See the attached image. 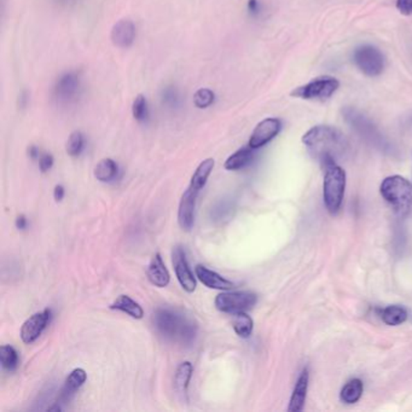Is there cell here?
I'll return each instance as SVG.
<instances>
[{
	"instance_id": "6da1fadb",
	"label": "cell",
	"mask_w": 412,
	"mask_h": 412,
	"mask_svg": "<svg viewBox=\"0 0 412 412\" xmlns=\"http://www.w3.org/2000/svg\"><path fill=\"white\" fill-rule=\"evenodd\" d=\"M302 143L323 169L328 164H336V160L342 157L348 150V141L343 133L327 125L312 127L304 133Z\"/></svg>"
},
{
	"instance_id": "7a4b0ae2",
	"label": "cell",
	"mask_w": 412,
	"mask_h": 412,
	"mask_svg": "<svg viewBox=\"0 0 412 412\" xmlns=\"http://www.w3.org/2000/svg\"><path fill=\"white\" fill-rule=\"evenodd\" d=\"M154 325L157 333L166 340L177 342L183 346H190L197 336V323L178 309H156L154 314Z\"/></svg>"
},
{
	"instance_id": "3957f363",
	"label": "cell",
	"mask_w": 412,
	"mask_h": 412,
	"mask_svg": "<svg viewBox=\"0 0 412 412\" xmlns=\"http://www.w3.org/2000/svg\"><path fill=\"white\" fill-rule=\"evenodd\" d=\"M379 192L399 216H408L412 211V184L402 175L384 179Z\"/></svg>"
},
{
	"instance_id": "277c9868",
	"label": "cell",
	"mask_w": 412,
	"mask_h": 412,
	"mask_svg": "<svg viewBox=\"0 0 412 412\" xmlns=\"http://www.w3.org/2000/svg\"><path fill=\"white\" fill-rule=\"evenodd\" d=\"M323 200L330 214H337L341 209L346 191V172L337 164L324 167Z\"/></svg>"
},
{
	"instance_id": "5b68a950",
	"label": "cell",
	"mask_w": 412,
	"mask_h": 412,
	"mask_svg": "<svg viewBox=\"0 0 412 412\" xmlns=\"http://www.w3.org/2000/svg\"><path fill=\"white\" fill-rule=\"evenodd\" d=\"M343 119L346 120L347 123L354 130V131L364 138L368 143L375 148H379V150L389 149V144L384 139V137L381 135L379 128L375 126L369 117L361 114L359 110L352 107H346L342 110Z\"/></svg>"
},
{
	"instance_id": "8992f818",
	"label": "cell",
	"mask_w": 412,
	"mask_h": 412,
	"mask_svg": "<svg viewBox=\"0 0 412 412\" xmlns=\"http://www.w3.org/2000/svg\"><path fill=\"white\" fill-rule=\"evenodd\" d=\"M258 302V295L253 291H224L216 295V309L223 314H234L248 312Z\"/></svg>"
},
{
	"instance_id": "52a82bcc",
	"label": "cell",
	"mask_w": 412,
	"mask_h": 412,
	"mask_svg": "<svg viewBox=\"0 0 412 412\" xmlns=\"http://www.w3.org/2000/svg\"><path fill=\"white\" fill-rule=\"evenodd\" d=\"M340 87V81L333 76H320L291 91V97L301 99H328Z\"/></svg>"
},
{
	"instance_id": "ba28073f",
	"label": "cell",
	"mask_w": 412,
	"mask_h": 412,
	"mask_svg": "<svg viewBox=\"0 0 412 412\" xmlns=\"http://www.w3.org/2000/svg\"><path fill=\"white\" fill-rule=\"evenodd\" d=\"M353 62L363 74L371 78L382 74L386 66L384 53L372 45L357 47L353 53Z\"/></svg>"
},
{
	"instance_id": "9c48e42d",
	"label": "cell",
	"mask_w": 412,
	"mask_h": 412,
	"mask_svg": "<svg viewBox=\"0 0 412 412\" xmlns=\"http://www.w3.org/2000/svg\"><path fill=\"white\" fill-rule=\"evenodd\" d=\"M172 262H173L174 272L178 280L179 284L187 293H194L196 289V277L190 268L187 262V254L182 246H175L172 252Z\"/></svg>"
},
{
	"instance_id": "30bf717a",
	"label": "cell",
	"mask_w": 412,
	"mask_h": 412,
	"mask_svg": "<svg viewBox=\"0 0 412 412\" xmlns=\"http://www.w3.org/2000/svg\"><path fill=\"white\" fill-rule=\"evenodd\" d=\"M80 83L79 75L74 71L65 73L57 79L53 86V97L58 103L69 104L74 102L76 97H79Z\"/></svg>"
},
{
	"instance_id": "8fae6325",
	"label": "cell",
	"mask_w": 412,
	"mask_h": 412,
	"mask_svg": "<svg viewBox=\"0 0 412 412\" xmlns=\"http://www.w3.org/2000/svg\"><path fill=\"white\" fill-rule=\"evenodd\" d=\"M52 311L45 309L31 316L21 328V338L26 345H31L37 341L44 330L51 323Z\"/></svg>"
},
{
	"instance_id": "7c38bea8",
	"label": "cell",
	"mask_w": 412,
	"mask_h": 412,
	"mask_svg": "<svg viewBox=\"0 0 412 412\" xmlns=\"http://www.w3.org/2000/svg\"><path fill=\"white\" fill-rule=\"evenodd\" d=\"M282 130V122L276 117H267L259 122L249 138L248 146L253 149H260L275 139Z\"/></svg>"
},
{
	"instance_id": "4fadbf2b",
	"label": "cell",
	"mask_w": 412,
	"mask_h": 412,
	"mask_svg": "<svg viewBox=\"0 0 412 412\" xmlns=\"http://www.w3.org/2000/svg\"><path fill=\"white\" fill-rule=\"evenodd\" d=\"M198 194L200 191L194 187H187L179 202L178 224L184 231H191L195 224V209Z\"/></svg>"
},
{
	"instance_id": "5bb4252c",
	"label": "cell",
	"mask_w": 412,
	"mask_h": 412,
	"mask_svg": "<svg viewBox=\"0 0 412 412\" xmlns=\"http://www.w3.org/2000/svg\"><path fill=\"white\" fill-rule=\"evenodd\" d=\"M195 275L198 278V281L201 282L203 286H206L209 289L231 291L232 288H234V282L226 280L225 277L221 276L218 272L212 271L208 267L203 266V265H196Z\"/></svg>"
},
{
	"instance_id": "9a60e30c",
	"label": "cell",
	"mask_w": 412,
	"mask_h": 412,
	"mask_svg": "<svg viewBox=\"0 0 412 412\" xmlns=\"http://www.w3.org/2000/svg\"><path fill=\"white\" fill-rule=\"evenodd\" d=\"M136 37V27L131 19H120L119 22L114 24L110 33V39L112 44L117 47L131 46Z\"/></svg>"
},
{
	"instance_id": "2e32d148",
	"label": "cell",
	"mask_w": 412,
	"mask_h": 412,
	"mask_svg": "<svg viewBox=\"0 0 412 412\" xmlns=\"http://www.w3.org/2000/svg\"><path fill=\"white\" fill-rule=\"evenodd\" d=\"M86 379H87V374L84 369L76 368L71 371L62 387L60 395H58V402L61 404L69 402L74 397L75 393L84 386Z\"/></svg>"
},
{
	"instance_id": "e0dca14e",
	"label": "cell",
	"mask_w": 412,
	"mask_h": 412,
	"mask_svg": "<svg viewBox=\"0 0 412 412\" xmlns=\"http://www.w3.org/2000/svg\"><path fill=\"white\" fill-rule=\"evenodd\" d=\"M309 369H304L300 374L299 379L296 381L295 387L291 394V402H289V412L302 411L307 398V390H309Z\"/></svg>"
},
{
	"instance_id": "ac0fdd59",
	"label": "cell",
	"mask_w": 412,
	"mask_h": 412,
	"mask_svg": "<svg viewBox=\"0 0 412 412\" xmlns=\"http://www.w3.org/2000/svg\"><path fill=\"white\" fill-rule=\"evenodd\" d=\"M146 273H148V278L151 282V284H154L157 288H164V286H169V282H171L169 270L164 265V259L160 253L155 254L150 260Z\"/></svg>"
},
{
	"instance_id": "d6986e66",
	"label": "cell",
	"mask_w": 412,
	"mask_h": 412,
	"mask_svg": "<svg viewBox=\"0 0 412 412\" xmlns=\"http://www.w3.org/2000/svg\"><path fill=\"white\" fill-rule=\"evenodd\" d=\"M254 150L250 146H243L237 150L236 153L230 155L225 161L224 167L228 171H239V169L247 167L254 159Z\"/></svg>"
},
{
	"instance_id": "ffe728a7",
	"label": "cell",
	"mask_w": 412,
	"mask_h": 412,
	"mask_svg": "<svg viewBox=\"0 0 412 412\" xmlns=\"http://www.w3.org/2000/svg\"><path fill=\"white\" fill-rule=\"evenodd\" d=\"M234 202L231 198L224 197L219 201H216L209 211V218L213 223L221 224L230 221V218L234 216Z\"/></svg>"
},
{
	"instance_id": "44dd1931",
	"label": "cell",
	"mask_w": 412,
	"mask_h": 412,
	"mask_svg": "<svg viewBox=\"0 0 412 412\" xmlns=\"http://www.w3.org/2000/svg\"><path fill=\"white\" fill-rule=\"evenodd\" d=\"M110 309H117L120 312L128 314L130 317L135 319H141L144 317V309H141V304L136 302L135 300L128 295H120L110 306Z\"/></svg>"
},
{
	"instance_id": "7402d4cb",
	"label": "cell",
	"mask_w": 412,
	"mask_h": 412,
	"mask_svg": "<svg viewBox=\"0 0 412 412\" xmlns=\"http://www.w3.org/2000/svg\"><path fill=\"white\" fill-rule=\"evenodd\" d=\"M192 372H194V366H192L191 363L190 361H184L178 366V369L175 371V376H174L175 390L185 400H187V389H189V384L191 381Z\"/></svg>"
},
{
	"instance_id": "603a6c76",
	"label": "cell",
	"mask_w": 412,
	"mask_h": 412,
	"mask_svg": "<svg viewBox=\"0 0 412 412\" xmlns=\"http://www.w3.org/2000/svg\"><path fill=\"white\" fill-rule=\"evenodd\" d=\"M214 164H216V162L213 159L203 160L201 164L197 166L196 171L192 174L189 187H194L197 191H201L202 189L206 187L212 171L214 169Z\"/></svg>"
},
{
	"instance_id": "cb8c5ba5",
	"label": "cell",
	"mask_w": 412,
	"mask_h": 412,
	"mask_svg": "<svg viewBox=\"0 0 412 412\" xmlns=\"http://www.w3.org/2000/svg\"><path fill=\"white\" fill-rule=\"evenodd\" d=\"M363 392H364V384L361 382V379H353L343 386L340 393V399L342 403L356 404L361 400Z\"/></svg>"
},
{
	"instance_id": "d4e9b609",
	"label": "cell",
	"mask_w": 412,
	"mask_h": 412,
	"mask_svg": "<svg viewBox=\"0 0 412 412\" xmlns=\"http://www.w3.org/2000/svg\"><path fill=\"white\" fill-rule=\"evenodd\" d=\"M119 166L112 159H103L94 167V177L102 183H109L117 178Z\"/></svg>"
},
{
	"instance_id": "484cf974",
	"label": "cell",
	"mask_w": 412,
	"mask_h": 412,
	"mask_svg": "<svg viewBox=\"0 0 412 412\" xmlns=\"http://www.w3.org/2000/svg\"><path fill=\"white\" fill-rule=\"evenodd\" d=\"M381 318L387 325L397 327V325H400V324L406 322L408 312H406V309H404L403 306L390 304V306H387L381 311Z\"/></svg>"
},
{
	"instance_id": "4316f807",
	"label": "cell",
	"mask_w": 412,
	"mask_h": 412,
	"mask_svg": "<svg viewBox=\"0 0 412 412\" xmlns=\"http://www.w3.org/2000/svg\"><path fill=\"white\" fill-rule=\"evenodd\" d=\"M234 333L242 338H248L253 333L254 322L252 317L247 312H239L234 314L232 322Z\"/></svg>"
},
{
	"instance_id": "83f0119b",
	"label": "cell",
	"mask_w": 412,
	"mask_h": 412,
	"mask_svg": "<svg viewBox=\"0 0 412 412\" xmlns=\"http://www.w3.org/2000/svg\"><path fill=\"white\" fill-rule=\"evenodd\" d=\"M19 353L14 347L4 345L0 347V364L4 370L12 372L19 368Z\"/></svg>"
},
{
	"instance_id": "f1b7e54d",
	"label": "cell",
	"mask_w": 412,
	"mask_h": 412,
	"mask_svg": "<svg viewBox=\"0 0 412 412\" xmlns=\"http://www.w3.org/2000/svg\"><path fill=\"white\" fill-rule=\"evenodd\" d=\"M85 146L84 135L80 131H75L71 133L68 141H67L66 150L67 154L71 156V157H78Z\"/></svg>"
},
{
	"instance_id": "f546056e",
	"label": "cell",
	"mask_w": 412,
	"mask_h": 412,
	"mask_svg": "<svg viewBox=\"0 0 412 412\" xmlns=\"http://www.w3.org/2000/svg\"><path fill=\"white\" fill-rule=\"evenodd\" d=\"M132 114H133V117L138 122H144L148 119V115H149L148 102H146V98L143 94H138L133 101Z\"/></svg>"
},
{
	"instance_id": "4dcf8cb0",
	"label": "cell",
	"mask_w": 412,
	"mask_h": 412,
	"mask_svg": "<svg viewBox=\"0 0 412 412\" xmlns=\"http://www.w3.org/2000/svg\"><path fill=\"white\" fill-rule=\"evenodd\" d=\"M216 94L209 89H200L194 94V104L197 108L206 109L214 103Z\"/></svg>"
},
{
	"instance_id": "1f68e13d",
	"label": "cell",
	"mask_w": 412,
	"mask_h": 412,
	"mask_svg": "<svg viewBox=\"0 0 412 412\" xmlns=\"http://www.w3.org/2000/svg\"><path fill=\"white\" fill-rule=\"evenodd\" d=\"M161 98H162L164 104H166L169 108H177L179 105V101H180L178 91L173 86H169V87L164 89Z\"/></svg>"
},
{
	"instance_id": "d6a6232c",
	"label": "cell",
	"mask_w": 412,
	"mask_h": 412,
	"mask_svg": "<svg viewBox=\"0 0 412 412\" xmlns=\"http://www.w3.org/2000/svg\"><path fill=\"white\" fill-rule=\"evenodd\" d=\"M53 156L51 154H42L39 157V169L42 173H46L53 166Z\"/></svg>"
},
{
	"instance_id": "836d02e7",
	"label": "cell",
	"mask_w": 412,
	"mask_h": 412,
	"mask_svg": "<svg viewBox=\"0 0 412 412\" xmlns=\"http://www.w3.org/2000/svg\"><path fill=\"white\" fill-rule=\"evenodd\" d=\"M397 9L404 16L412 15V0H397Z\"/></svg>"
},
{
	"instance_id": "e575fe53",
	"label": "cell",
	"mask_w": 412,
	"mask_h": 412,
	"mask_svg": "<svg viewBox=\"0 0 412 412\" xmlns=\"http://www.w3.org/2000/svg\"><path fill=\"white\" fill-rule=\"evenodd\" d=\"M65 195H66L65 187H62V185H56L55 189H53V197H55V200L57 202H61L65 198Z\"/></svg>"
},
{
	"instance_id": "d590c367",
	"label": "cell",
	"mask_w": 412,
	"mask_h": 412,
	"mask_svg": "<svg viewBox=\"0 0 412 412\" xmlns=\"http://www.w3.org/2000/svg\"><path fill=\"white\" fill-rule=\"evenodd\" d=\"M248 11L252 15H258L260 12V4L258 0H248Z\"/></svg>"
},
{
	"instance_id": "8d00e7d4",
	"label": "cell",
	"mask_w": 412,
	"mask_h": 412,
	"mask_svg": "<svg viewBox=\"0 0 412 412\" xmlns=\"http://www.w3.org/2000/svg\"><path fill=\"white\" fill-rule=\"evenodd\" d=\"M15 225H16V228H17L19 230H26L27 229V226H28V221H27L26 216L21 214V216H19L17 218H16Z\"/></svg>"
},
{
	"instance_id": "74e56055",
	"label": "cell",
	"mask_w": 412,
	"mask_h": 412,
	"mask_svg": "<svg viewBox=\"0 0 412 412\" xmlns=\"http://www.w3.org/2000/svg\"><path fill=\"white\" fill-rule=\"evenodd\" d=\"M29 157L32 160H37L40 157V151L37 149V146H31L28 148Z\"/></svg>"
},
{
	"instance_id": "f35d334b",
	"label": "cell",
	"mask_w": 412,
	"mask_h": 412,
	"mask_svg": "<svg viewBox=\"0 0 412 412\" xmlns=\"http://www.w3.org/2000/svg\"><path fill=\"white\" fill-rule=\"evenodd\" d=\"M63 1H71V0H63Z\"/></svg>"
}]
</instances>
